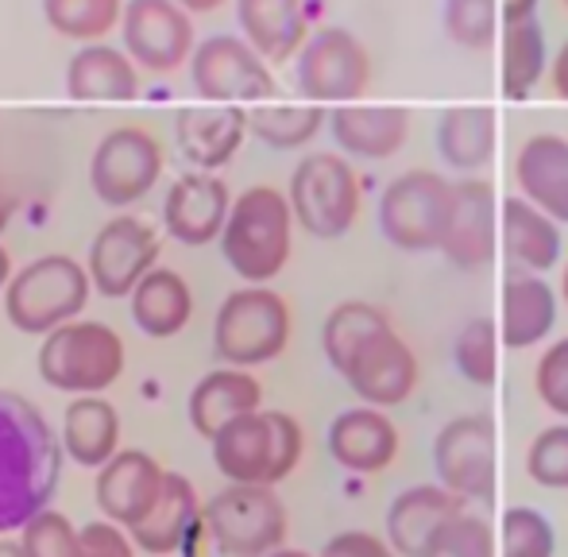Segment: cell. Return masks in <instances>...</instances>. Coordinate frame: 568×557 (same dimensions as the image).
<instances>
[{
    "label": "cell",
    "mask_w": 568,
    "mask_h": 557,
    "mask_svg": "<svg viewBox=\"0 0 568 557\" xmlns=\"http://www.w3.org/2000/svg\"><path fill=\"white\" fill-rule=\"evenodd\" d=\"M329 132L352 159H395L410 143L414 113L406 105H333Z\"/></svg>",
    "instance_id": "cell-21"
},
{
    "label": "cell",
    "mask_w": 568,
    "mask_h": 557,
    "mask_svg": "<svg viewBox=\"0 0 568 557\" xmlns=\"http://www.w3.org/2000/svg\"><path fill=\"white\" fill-rule=\"evenodd\" d=\"M179 148L197 171H217L240 151L247 136V113L240 105H205L179 113Z\"/></svg>",
    "instance_id": "cell-29"
},
{
    "label": "cell",
    "mask_w": 568,
    "mask_h": 557,
    "mask_svg": "<svg viewBox=\"0 0 568 557\" xmlns=\"http://www.w3.org/2000/svg\"><path fill=\"white\" fill-rule=\"evenodd\" d=\"M120 28L132 62L148 74H171L197 51L194 23L179 0H128Z\"/></svg>",
    "instance_id": "cell-15"
},
{
    "label": "cell",
    "mask_w": 568,
    "mask_h": 557,
    "mask_svg": "<svg viewBox=\"0 0 568 557\" xmlns=\"http://www.w3.org/2000/svg\"><path fill=\"white\" fill-rule=\"evenodd\" d=\"M286 198H291L294 221L317 241H341L344 233H352V225L359 221V205H364L356 171L348 159L333 151L302 155Z\"/></svg>",
    "instance_id": "cell-9"
},
{
    "label": "cell",
    "mask_w": 568,
    "mask_h": 557,
    "mask_svg": "<svg viewBox=\"0 0 568 557\" xmlns=\"http://www.w3.org/2000/svg\"><path fill=\"white\" fill-rule=\"evenodd\" d=\"M20 546L28 557H85L82 530L54 507H43V512L23 523Z\"/></svg>",
    "instance_id": "cell-42"
},
{
    "label": "cell",
    "mask_w": 568,
    "mask_h": 557,
    "mask_svg": "<svg viewBox=\"0 0 568 557\" xmlns=\"http://www.w3.org/2000/svg\"><path fill=\"white\" fill-rule=\"evenodd\" d=\"M557 291H561V302H565V310H568V260H565V275H561V286H557Z\"/></svg>",
    "instance_id": "cell-54"
},
{
    "label": "cell",
    "mask_w": 568,
    "mask_h": 557,
    "mask_svg": "<svg viewBox=\"0 0 568 557\" xmlns=\"http://www.w3.org/2000/svg\"><path fill=\"white\" fill-rule=\"evenodd\" d=\"M503 217V249L523 272L549 275L565 256V225L546 210L526 202L523 194H510L499 210Z\"/></svg>",
    "instance_id": "cell-25"
},
{
    "label": "cell",
    "mask_w": 568,
    "mask_h": 557,
    "mask_svg": "<svg viewBox=\"0 0 568 557\" xmlns=\"http://www.w3.org/2000/svg\"><path fill=\"white\" fill-rule=\"evenodd\" d=\"M179 4L186 8V12H217L225 0H179Z\"/></svg>",
    "instance_id": "cell-50"
},
{
    "label": "cell",
    "mask_w": 568,
    "mask_h": 557,
    "mask_svg": "<svg viewBox=\"0 0 568 557\" xmlns=\"http://www.w3.org/2000/svg\"><path fill=\"white\" fill-rule=\"evenodd\" d=\"M387 325H395V322H390L387 310L375 306V302H367V298L337 302L322 325V348H325V361L333 364V372H341V364L348 361L372 333L387 330Z\"/></svg>",
    "instance_id": "cell-36"
},
{
    "label": "cell",
    "mask_w": 568,
    "mask_h": 557,
    "mask_svg": "<svg viewBox=\"0 0 568 557\" xmlns=\"http://www.w3.org/2000/svg\"><path fill=\"white\" fill-rule=\"evenodd\" d=\"M557 314H561V291L546 275L515 272L503 283V317H499L503 348L523 353V348L549 341Z\"/></svg>",
    "instance_id": "cell-23"
},
{
    "label": "cell",
    "mask_w": 568,
    "mask_h": 557,
    "mask_svg": "<svg viewBox=\"0 0 568 557\" xmlns=\"http://www.w3.org/2000/svg\"><path fill=\"white\" fill-rule=\"evenodd\" d=\"M565 4H568V0H565Z\"/></svg>",
    "instance_id": "cell-55"
},
{
    "label": "cell",
    "mask_w": 568,
    "mask_h": 557,
    "mask_svg": "<svg viewBox=\"0 0 568 557\" xmlns=\"http://www.w3.org/2000/svg\"><path fill=\"white\" fill-rule=\"evenodd\" d=\"M291 306L267 283H247L221 302L213 317V353L232 368H260L291 345Z\"/></svg>",
    "instance_id": "cell-4"
},
{
    "label": "cell",
    "mask_w": 568,
    "mask_h": 557,
    "mask_svg": "<svg viewBox=\"0 0 568 557\" xmlns=\"http://www.w3.org/2000/svg\"><path fill=\"white\" fill-rule=\"evenodd\" d=\"M166 484V468L143 449H120L98 468V507L109 523L132 530L151 515Z\"/></svg>",
    "instance_id": "cell-19"
},
{
    "label": "cell",
    "mask_w": 568,
    "mask_h": 557,
    "mask_svg": "<svg viewBox=\"0 0 568 557\" xmlns=\"http://www.w3.org/2000/svg\"><path fill=\"white\" fill-rule=\"evenodd\" d=\"M437 151L449 166L464 174L484 171L495 159V140H499V129H495V109L491 105H453L437 117Z\"/></svg>",
    "instance_id": "cell-33"
},
{
    "label": "cell",
    "mask_w": 568,
    "mask_h": 557,
    "mask_svg": "<svg viewBox=\"0 0 568 557\" xmlns=\"http://www.w3.org/2000/svg\"><path fill=\"white\" fill-rule=\"evenodd\" d=\"M85 557H135V543L116 523H85L82 527Z\"/></svg>",
    "instance_id": "cell-46"
},
{
    "label": "cell",
    "mask_w": 568,
    "mask_h": 557,
    "mask_svg": "<svg viewBox=\"0 0 568 557\" xmlns=\"http://www.w3.org/2000/svg\"><path fill=\"white\" fill-rule=\"evenodd\" d=\"M445 36L464 51H491L499 39V0H445Z\"/></svg>",
    "instance_id": "cell-39"
},
{
    "label": "cell",
    "mask_w": 568,
    "mask_h": 557,
    "mask_svg": "<svg viewBox=\"0 0 568 557\" xmlns=\"http://www.w3.org/2000/svg\"><path fill=\"white\" fill-rule=\"evenodd\" d=\"M538 4L541 0H503V20L507 23L530 20V16H538Z\"/></svg>",
    "instance_id": "cell-48"
},
{
    "label": "cell",
    "mask_w": 568,
    "mask_h": 557,
    "mask_svg": "<svg viewBox=\"0 0 568 557\" xmlns=\"http://www.w3.org/2000/svg\"><path fill=\"white\" fill-rule=\"evenodd\" d=\"M503 557H557V530L546 512L515 504L499 523Z\"/></svg>",
    "instance_id": "cell-40"
},
{
    "label": "cell",
    "mask_w": 568,
    "mask_h": 557,
    "mask_svg": "<svg viewBox=\"0 0 568 557\" xmlns=\"http://www.w3.org/2000/svg\"><path fill=\"white\" fill-rule=\"evenodd\" d=\"M549 85H554V93L561 101H568V39L565 47L554 54V62H549Z\"/></svg>",
    "instance_id": "cell-47"
},
{
    "label": "cell",
    "mask_w": 568,
    "mask_h": 557,
    "mask_svg": "<svg viewBox=\"0 0 568 557\" xmlns=\"http://www.w3.org/2000/svg\"><path fill=\"white\" fill-rule=\"evenodd\" d=\"M337 376L352 387L359 403L367 407H403L414 392H418V353L410 348V341H403V333L395 325L372 333L348 361L341 364Z\"/></svg>",
    "instance_id": "cell-12"
},
{
    "label": "cell",
    "mask_w": 568,
    "mask_h": 557,
    "mask_svg": "<svg viewBox=\"0 0 568 557\" xmlns=\"http://www.w3.org/2000/svg\"><path fill=\"white\" fill-rule=\"evenodd\" d=\"M549 43L538 16L503 28V98L526 101L549 74Z\"/></svg>",
    "instance_id": "cell-34"
},
{
    "label": "cell",
    "mask_w": 568,
    "mask_h": 557,
    "mask_svg": "<svg viewBox=\"0 0 568 557\" xmlns=\"http://www.w3.org/2000/svg\"><path fill=\"white\" fill-rule=\"evenodd\" d=\"M16 205H20V198H16V190H12V186H4V182H0V233H4V229H8V221H12Z\"/></svg>",
    "instance_id": "cell-49"
},
{
    "label": "cell",
    "mask_w": 568,
    "mask_h": 557,
    "mask_svg": "<svg viewBox=\"0 0 568 557\" xmlns=\"http://www.w3.org/2000/svg\"><path fill=\"white\" fill-rule=\"evenodd\" d=\"M526 476L546 492H568V418L534 434L526 449Z\"/></svg>",
    "instance_id": "cell-43"
},
{
    "label": "cell",
    "mask_w": 568,
    "mask_h": 557,
    "mask_svg": "<svg viewBox=\"0 0 568 557\" xmlns=\"http://www.w3.org/2000/svg\"><path fill=\"white\" fill-rule=\"evenodd\" d=\"M0 557H28V554H23V546L12 543V538H0Z\"/></svg>",
    "instance_id": "cell-51"
},
{
    "label": "cell",
    "mask_w": 568,
    "mask_h": 557,
    "mask_svg": "<svg viewBox=\"0 0 568 557\" xmlns=\"http://www.w3.org/2000/svg\"><path fill=\"white\" fill-rule=\"evenodd\" d=\"M62 437L36 403L0 387V535L23 530L31 515L51 507L62 480Z\"/></svg>",
    "instance_id": "cell-1"
},
{
    "label": "cell",
    "mask_w": 568,
    "mask_h": 557,
    "mask_svg": "<svg viewBox=\"0 0 568 557\" xmlns=\"http://www.w3.org/2000/svg\"><path fill=\"white\" fill-rule=\"evenodd\" d=\"M159 264V236L140 217H113L90 244L93 291L105 298H128L140 278Z\"/></svg>",
    "instance_id": "cell-17"
},
{
    "label": "cell",
    "mask_w": 568,
    "mask_h": 557,
    "mask_svg": "<svg viewBox=\"0 0 568 557\" xmlns=\"http://www.w3.org/2000/svg\"><path fill=\"white\" fill-rule=\"evenodd\" d=\"M499 322L495 317H468L453 341V364L471 387H495L499 379Z\"/></svg>",
    "instance_id": "cell-37"
},
{
    "label": "cell",
    "mask_w": 568,
    "mask_h": 557,
    "mask_svg": "<svg viewBox=\"0 0 568 557\" xmlns=\"http://www.w3.org/2000/svg\"><path fill=\"white\" fill-rule=\"evenodd\" d=\"M329 129V109L310 105H255L247 113V132L275 151H298L317 140V132Z\"/></svg>",
    "instance_id": "cell-35"
},
{
    "label": "cell",
    "mask_w": 568,
    "mask_h": 557,
    "mask_svg": "<svg viewBox=\"0 0 568 557\" xmlns=\"http://www.w3.org/2000/svg\"><path fill=\"white\" fill-rule=\"evenodd\" d=\"M294 78L317 105H352L372 85V54L348 28H317L298 51Z\"/></svg>",
    "instance_id": "cell-10"
},
{
    "label": "cell",
    "mask_w": 568,
    "mask_h": 557,
    "mask_svg": "<svg viewBox=\"0 0 568 557\" xmlns=\"http://www.w3.org/2000/svg\"><path fill=\"white\" fill-rule=\"evenodd\" d=\"M453 186L456 202L442 256L456 272H487L495 264V256H499V194L479 174H468V179L453 182Z\"/></svg>",
    "instance_id": "cell-16"
},
{
    "label": "cell",
    "mask_w": 568,
    "mask_h": 557,
    "mask_svg": "<svg viewBox=\"0 0 568 557\" xmlns=\"http://www.w3.org/2000/svg\"><path fill=\"white\" fill-rule=\"evenodd\" d=\"M232 213L229 186L213 171H190L174 179L163 202V225L179 244L202 249L210 241H221L225 221Z\"/></svg>",
    "instance_id": "cell-20"
},
{
    "label": "cell",
    "mask_w": 568,
    "mask_h": 557,
    "mask_svg": "<svg viewBox=\"0 0 568 557\" xmlns=\"http://www.w3.org/2000/svg\"><path fill=\"white\" fill-rule=\"evenodd\" d=\"M62 449L74 465L101 468L116 457L120 445V415L105 395H74L62 415Z\"/></svg>",
    "instance_id": "cell-30"
},
{
    "label": "cell",
    "mask_w": 568,
    "mask_h": 557,
    "mask_svg": "<svg viewBox=\"0 0 568 557\" xmlns=\"http://www.w3.org/2000/svg\"><path fill=\"white\" fill-rule=\"evenodd\" d=\"M190 78H194V90L217 105L263 101L278 90L271 62L244 36H210L205 43H197Z\"/></svg>",
    "instance_id": "cell-13"
},
{
    "label": "cell",
    "mask_w": 568,
    "mask_h": 557,
    "mask_svg": "<svg viewBox=\"0 0 568 557\" xmlns=\"http://www.w3.org/2000/svg\"><path fill=\"white\" fill-rule=\"evenodd\" d=\"M67 93L74 101H132L140 93L132 54L105 43H90L70 59Z\"/></svg>",
    "instance_id": "cell-32"
},
{
    "label": "cell",
    "mask_w": 568,
    "mask_h": 557,
    "mask_svg": "<svg viewBox=\"0 0 568 557\" xmlns=\"http://www.w3.org/2000/svg\"><path fill=\"white\" fill-rule=\"evenodd\" d=\"M43 16L62 39L93 43L124 20V0H43Z\"/></svg>",
    "instance_id": "cell-38"
},
{
    "label": "cell",
    "mask_w": 568,
    "mask_h": 557,
    "mask_svg": "<svg viewBox=\"0 0 568 557\" xmlns=\"http://www.w3.org/2000/svg\"><path fill=\"white\" fill-rule=\"evenodd\" d=\"M128 298H132L135 325H140V333H148L151 341L179 337V333L186 330L190 314H194L190 283L179 272H171V267H151Z\"/></svg>",
    "instance_id": "cell-31"
},
{
    "label": "cell",
    "mask_w": 568,
    "mask_h": 557,
    "mask_svg": "<svg viewBox=\"0 0 568 557\" xmlns=\"http://www.w3.org/2000/svg\"><path fill=\"white\" fill-rule=\"evenodd\" d=\"M434 473L468 504L495 499V418L487 411L456 415L434 437Z\"/></svg>",
    "instance_id": "cell-11"
},
{
    "label": "cell",
    "mask_w": 568,
    "mask_h": 557,
    "mask_svg": "<svg viewBox=\"0 0 568 557\" xmlns=\"http://www.w3.org/2000/svg\"><path fill=\"white\" fill-rule=\"evenodd\" d=\"M163 174V151L151 132L143 129H113L93 148L90 159V186L113 210L140 202Z\"/></svg>",
    "instance_id": "cell-14"
},
{
    "label": "cell",
    "mask_w": 568,
    "mask_h": 557,
    "mask_svg": "<svg viewBox=\"0 0 568 557\" xmlns=\"http://www.w3.org/2000/svg\"><path fill=\"white\" fill-rule=\"evenodd\" d=\"M267 557H314V554H306V550H294V546H278V550H271Z\"/></svg>",
    "instance_id": "cell-53"
},
{
    "label": "cell",
    "mask_w": 568,
    "mask_h": 557,
    "mask_svg": "<svg viewBox=\"0 0 568 557\" xmlns=\"http://www.w3.org/2000/svg\"><path fill=\"white\" fill-rule=\"evenodd\" d=\"M515 186L526 202L568 225V140L557 132H538L515 155Z\"/></svg>",
    "instance_id": "cell-24"
},
{
    "label": "cell",
    "mask_w": 568,
    "mask_h": 557,
    "mask_svg": "<svg viewBox=\"0 0 568 557\" xmlns=\"http://www.w3.org/2000/svg\"><path fill=\"white\" fill-rule=\"evenodd\" d=\"M422 557H499V530L484 515H471L464 507L460 515H453L442 530L434 535V543L426 546Z\"/></svg>",
    "instance_id": "cell-41"
},
{
    "label": "cell",
    "mask_w": 568,
    "mask_h": 557,
    "mask_svg": "<svg viewBox=\"0 0 568 557\" xmlns=\"http://www.w3.org/2000/svg\"><path fill=\"white\" fill-rule=\"evenodd\" d=\"M294 210L291 198L275 186H252L232 202L221 233L225 264L244 283H271L283 275L294 252Z\"/></svg>",
    "instance_id": "cell-2"
},
{
    "label": "cell",
    "mask_w": 568,
    "mask_h": 557,
    "mask_svg": "<svg viewBox=\"0 0 568 557\" xmlns=\"http://www.w3.org/2000/svg\"><path fill=\"white\" fill-rule=\"evenodd\" d=\"M236 23L267 62L298 59L310 39L306 0H236Z\"/></svg>",
    "instance_id": "cell-28"
},
{
    "label": "cell",
    "mask_w": 568,
    "mask_h": 557,
    "mask_svg": "<svg viewBox=\"0 0 568 557\" xmlns=\"http://www.w3.org/2000/svg\"><path fill=\"white\" fill-rule=\"evenodd\" d=\"M213 546L225 557H267L286 546L291 515L275 496V484H232L221 488L202 512Z\"/></svg>",
    "instance_id": "cell-8"
},
{
    "label": "cell",
    "mask_w": 568,
    "mask_h": 557,
    "mask_svg": "<svg viewBox=\"0 0 568 557\" xmlns=\"http://www.w3.org/2000/svg\"><path fill=\"white\" fill-rule=\"evenodd\" d=\"M93 291L90 267L74 256H39L4 286V314L28 337H47L59 325L74 322Z\"/></svg>",
    "instance_id": "cell-5"
},
{
    "label": "cell",
    "mask_w": 568,
    "mask_h": 557,
    "mask_svg": "<svg viewBox=\"0 0 568 557\" xmlns=\"http://www.w3.org/2000/svg\"><path fill=\"white\" fill-rule=\"evenodd\" d=\"M39 376L67 395H101L124 376V341L105 322L59 325L39 345Z\"/></svg>",
    "instance_id": "cell-7"
},
{
    "label": "cell",
    "mask_w": 568,
    "mask_h": 557,
    "mask_svg": "<svg viewBox=\"0 0 568 557\" xmlns=\"http://www.w3.org/2000/svg\"><path fill=\"white\" fill-rule=\"evenodd\" d=\"M213 465L232 484H283L306 453L302 422L286 411L260 407L229 422L213 437Z\"/></svg>",
    "instance_id": "cell-3"
},
{
    "label": "cell",
    "mask_w": 568,
    "mask_h": 557,
    "mask_svg": "<svg viewBox=\"0 0 568 557\" xmlns=\"http://www.w3.org/2000/svg\"><path fill=\"white\" fill-rule=\"evenodd\" d=\"M202 496H197L194 480L182 473H166L163 496L151 507V515L143 523H135L132 535L135 550H148L151 557H171L190 543L197 519H202Z\"/></svg>",
    "instance_id": "cell-27"
},
{
    "label": "cell",
    "mask_w": 568,
    "mask_h": 557,
    "mask_svg": "<svg viewBox=\"0 0 568 557\" xmlns=\"http://www.w3.org/2000/svg\"><path fill=\"white\" fill-rule=\"evenodd\" d=\"M456 186L437 171H403L379 194V233L406 256L442 252L453 221Z\"/></svg>",
    "instance_id": "cell-6"
},
{
    "label": "cell",
    "mask_w": 568,
    "mask_h": 557,
    "mask_svg": "<svg viewBox=\"0 0 568 557\" xmlns=\"http://www.w3.org/2000/svg\"><path fill=\"white\" fill-rule=\"evenodd\" d=\"M468 507V499H460L445 484H414V488L398 492L387 507V523L383 535L395 546L398 557H422L426 546L434 543V535Z\"/></svg>",
    "instance_id": "cell-22"
},
{
    "label": "cell",
    "mask_w": 568,
    "mask_h": 557,
    "mask_svg": "<svg viewBox=\"0 0 568 557\" xmlns=\"http://www.w3.org/2000/svg\"><path fill=\"white\" fill-rule=\"evenodd\" d=\"M325 445L333 465H341L348 476H379L398 457V426L383 407L359 403L329 422Z\"/></svg>",
    "instance_id": "cell-18"
},
{
    "label": "cell",
    "mask_w": 568,
    "mask_h": 557,
    "mask_svg": "<svg viewBox=\"0 0 568 557\" xmlns=\"http://www.w3.org/2000/svg\"><path fill=\"white\" fill-rule=\"evenodd\" d=\"M260 407H263V384L247 368H232V364L197 379L186 399L190 426H194L205 442H213L229 422L252 415V411H260Z\"/></svg>",
    "instance_id": "cell-26"
},
{
    "label": "cell",
    "mask_w": 568,
    "mask_h": 557,
    "mask_svg": "<svg viewBox=\"0 0 568 557\" xmlns=\"http://www.w3.org/2000/svg\"><path fill=\"white\" fill-rule=\"evenodd\" d=\"M8 278H12V260H8V252L0 249V291L8 286Z\"/></svg>",
    "instance_id": "cell-52"
},
{
    "label": "cell",
    "mask_w": 568,
    "mask_h": 557,
    "mask_svg": "<svg viewBox=\"0 0 568 557\" xmlns=\"http://www.w3.org/2000/svg\"><path fill=\"white\" fill-rule=\"evenodd\" d=\"M534 392L541 407L557 418H568V337L549 341L546 353L534 364Z\"/></svg>",
    "instance_id": "cell-44"
},
{
    "label": "cell",
    "mask_w": 568,
    "mask_h": 557,
    "mask_svg": "<svg viewBox=\"0 0 568 557\" xmlns=\"http://www.w3.org/2000/svg\"><path fill=\"white\" fill-rule=\"evenodd\" d=\"M317 557H398V554L387 543V535H375V530H341V535H333L322 546Z\"/></svg>",
    "instance_id": "cell-45"
}]
</instances>
